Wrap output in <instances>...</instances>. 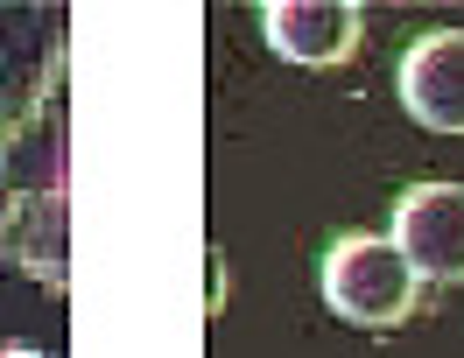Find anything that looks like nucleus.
<instances>
[{
	"label": "nucleus",
	"instance_id": "nucleus-1",
	"mask_svg": "<svg viewBox=\"0 0 464 358\" xmlns=\"http://www.w3.org/2000/svg\"><path fill=\"white\" fill-rule=\"evenodd\" d=\"M324 302L352 330H401L422 302V274L380 232H345L324 253Z\"/></svg>",
	"mask_w": 464,
	"mask_h": 358
},
{
	"label": "nucleus",
	"instance_id": "nucleus-2",
	"mask_svg": "<svg viewBox=\"0 0 464 358\" xmlns=\"http://www.w3.org/2000/svg\"><path fill=\"white\" fill-rule=\"evenodd\" d=\"M387 246L422 281H464V183H408L387 218Z\"/></svg>",
	"mask_w": 464,
	"mask_h": 358
},
{
	"label": "nucleus",
	"instance_id": "nucleus-3",
	"mask_svg": "<svg viewBox=\"0 0 464 358\" xmlns=\"http://www.w3.org/2000/svg\"><path fill=\"white\" fill-rule=\"evenodd\" d=\"M401 106L430 134H464V29H430L401 50Z\"/></svg>",
	"mask_w": 464,
	"mask_h": 358
},
{
	"label": "nucleus",
	"instance_id": "nucleus-4",
	"mask_svg": "<svg viewBox=\"0 0 464 358\" xmlns=\"http://www.w3.org/2000/svg\"><path fill=\"white\" fill-rule=\"evenodd\" d=\"M261 29H267V42H275V57L317 71V63L359 57L366 14H359L352 0H275V7H261Z\"/></svg>",
	"mask_w": 464,
	"mask_h": 358
}]
</instances>
